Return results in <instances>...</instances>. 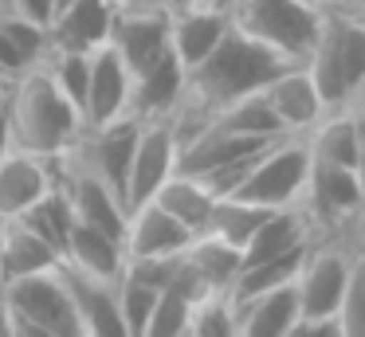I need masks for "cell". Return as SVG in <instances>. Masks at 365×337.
Returning a JSON list of instances; mask_svg holds the SVG:
<instances>
[{"label":"cell","instance_id":"obj_1","mask_svg":"<svg viewBox=\"0 0 365 337\" xmlns=\"http://www.w3.org/2000/svg\"><path fill=\"white\" fill-rule=\"evenodd\" d=\"M279 67H287V59H279L275 51H267V47L255 43L252 36L232 28V20H228V31L216 39L212 51L185 71V90H181V102H177V110H173L177 141H181L185 133H192L220 106L259 90Z\"/></svg>","mask_w":365,"mask_h":337},{"label":"cell","instance_id":"obj_2","mask_svg":"<svg viewBox=\"0 0 365 337\" xmlns=\"http://www.w3.org/2000/svg\"><path fill=\"white\" fill-rule=\"evenodd\" d=\"M4 110H9L12 145L28 149V153H40V157H51V161L63 157L83 133V114L51 83L43 63L12 78Z\"/></svg>","mask_w":365,"mask_h":337},{"label":"cell","instance_id":"obj_3","mask_svg":"<svg viewBox=\"0 0 365 337\" xmlns=\"http://www.w3.org/2000/svg\"><path fill=\"white\" fill-rule=\"evenodd\" d=\"M302 67L310 71L322 106H349L365 94V20L346 16L338 8H322L314 47L307 51Z\"/></svg>","mask_w":365,"mask_h":337},{"label":"cell","instance_id":"obj_4","mask_svg":"<svg viewBox=\"0 0 365 337\" xmlns=\"http://www.w3.org/2000/svg\"><path fill=\"white\" fill-rule=\"evenodd\" d=\"M0 302L9 318V337H83L79 313L59 266L4 282Z\"/></svg>","mask_w":365,"mask_h":337},{"label":"cell","instance_id":"obj_5","mask_svg":"<svg viewBox=\"0 0 365 337\" xmlns=\"http://www.w3.org/2000/svg\"><path fill=\"white\" fill-rule=\"evenodd\" d=\"M232 28L252 36L267 51H275L287 63H302L307 51L314 47L318 24H322V8L307 4V0H236L228 8Z\"/></svg>","mask_w":365,"mask_h":337},{"label":"cell","instance_id":"obj_6","mask_svg":"<svg viewBox=\"0 0 365 337\" xmlns=\"http://www.w3.org/2000/svg\"><path fill=\"white\" fill-rule=\"evenodd\" d=\"M307 169H310L307 138L302 133H283L267 149L255 153L252 169L244 172V180L228 196L263 204V208H287V204H299Z\"/></svg>","mask_w":365,"mask_h":337},{"label":"cell","instance_id":"obj_7","mask_svg":"<svg viewBox=\"0 0 365 337\" xmlns=\"http://www.w3.org/2000/svg\"><path fill=\"white\" fill-rule=\"evenodd\" d=\"M361 200H365L361 169H346V165H330V161L310 157L299 208L307 212L314 235H334L346 224L361 219Z\"/></svg>","mask_w":365,"mask_h":337},{"label":"cell","instance_id":"obj_8","mask_svg":"<svg viewBox=\"0 0 365 337\" xmlns=\"http://www.w3.org/2000/svg\"><path fill=\"white\" fill-rule=\"evenodd\" d=\"M106 43L118 51L130 75L150 67L158 55L169 51V12L165 4H114Z\"/></svg>","mask_w":365,"mask_h":337},{"label":"cell","instance_id":"obj_9","mask_svg":"<svg viewBox=\"0 0 365 337\" xmlns=\"http://www.w3.org/2000/svg\"><path fill=\"white\" fill-rule=\"evenodd\" d=\"M177 169V130L173 118H145L138 125L134 157L126 169V212L134 204L150 200Z\"/></svg>","mask_w":365,"mask_h":337},{"label":"cell","instance_id":"obj_10","mask_svg":"<svg viewBox=\"0 0 365 337\" xmlns=\"http://www.w3.org/2000/svg\"><path fill=\"white\" fill-rule=\"evenodd\" d=\"M259 90H263V98H267L275 122L283 125V133H307L310 125L326 114L322 94H318L314 78H310V71L302 67V63L279 67Z\"/></svg>","mask_w":365,"mask_h":337},{"label":"cell","instance_id":"obj_11","mask_svg":"<svg viewBox=\"0 0 365 337\" xmlns=\"http://www.w3.org/2000/svg\"><path fill=\"white\" fill-rule=\"evenodd\" d=\"M192 243V232L173 219L158 200H142L126 212V227H122V251L126 259H165L181 255Z\"/></svg>","mask_w":365,"mask_h":337},{"label":"cell","instance_id":"obj_12","mask_svg":"<svg viewBox=\"0 0 365 337\" xmlns=\"http://www.w3.org/2000/svg\"><path fill=\"white\" fill-rule=\"evenodd\" d=\"M126 98H130V67L118 59V51H114L110 43L91 47L87 98H83V130L126 114Z\"/></svg>","mask_w":365,"mask_h":337},{"label":"cell","instance_id":"obj_13","mask_svg":"<svg viewBox=\"0 0 365 337\" xmlns=\"http://www.w3.org/2000/svg\"><path fill=\"white\" fill-rule=\"evenodd\" d=\"M56 185V161L12 145L0 157V219H16Z\"/></svg>","mask_w":365,"mask_h":337},{"label":"cell","instance_id":"obj_14","mask_svg":"<svg viewBox=\"0 0 365 337\" xmlns=\"http://www.w3.org/2000/svg\"><path fill=\"white\" fill-rule=\"evenodd\" d=\"M185 90V67L173 51L158 55L150 67L130 75V98H126V114L134 118H173L177 102Z\"/></svg>","mask_w":365,"mask_h":337},{"label":"cell","instance_id":"obj_15","mask_svg":"<svg viewBox=\"0 0 365 337\" xmlns=\"http://www.w3.org/2000/svg\"><path fill=\"white\" fill-rule=\"evenodd\" d=\"M302 138H307V149L314 161L361 169V102L326 110Z\"/></svg>","mask_w":365,"mask_h":337},{"label":"cell","instance_id":"obj_16","mask_svg":"<svg viewBox=\"0 0 365 337\" xmlns=\"http://www.w3.org/2000/svg\"><path fill=\"white\" fill-rule=\"evenodd\" d=\"M314 227H310L307 212L299 204H287V208H271L263 216V224L247 235V243L240 247V266L247 263H263V259H279V255H291V251L314 243Z\"/></svg>","mask_w":365,"mask_h":337},{"label":"cell","instance_id":"obj_17","mask_svg":"<svg viewBox=\"0 0 365 337\" xmlns=\"http://www.w3.org/2000/svg\"><path fill=\"white\" fill-rule=\"evenodd\" d=\"M59 263L71 266V271H79V274H91V279L114 282L122 274V266H126V251H122L118 235L75 219L71 232H67V243H63Z\"/></svg>","mask_w":365,"mask_h":337},{"label":"cell","instance_id":"obj_18","mask_svg":"<svg viewBox=\"0 0 365 337\" xmlns=\"http://www.w3.org/2000/svg\"><path fill=\"white\" fill-rule=\"evenodd\" d=\"M169 12V51L181 59L189 71L216 47V39L228 31V12L208 4H189V8H165Z\"/></svg>","mask_w":365,"mask_h":337},{"label":"cell","instance_id":"obj_19","mask_svg":"<svg viewBox=\"0 0 365 337\" xmlns=\"http://www.w3.org/2000/svg\"><path fill=\"white\" fill-rule=\"evenodd\" d=\"M59 274H63L67 290H71L75 313H79L83 337H126L118 318V302H114V282L91 279V274H79L71 266L59 263Z\"/></svg>","mask_w":365,"mask_h":337},{"label":"cell","instance_id":"obj_20","mask_svg":"<svg viewBox=\"0 0 365 337\" xmlns=\"http://www.w3.org/2000/svg\"><path fill=\"white\" fill-rule=\"evenodd\" d=\"M110 12H114V0H67V4H59L48 24V47L91 51V47L106 43Z\"/></svg>","mask_w":365,"mask_h":337},{"label":"cell","instance_id":"obj_21","mask_svg":"<svg viewBox=\"0 0 365 337\" xmlns=\"http://www.w3.org/2000/svg\"><path fill=\"white\" fill-rule=\"evenodd\" d=\"M294 318H299V294L291 279L236 306V337H287Z\"/></svg>","mask_w":365,"mask_h":337},{"label":"cell","instance_id":"obj_22","mask_svg":"<svg viewBox=\"0 0 365 337\" xmlns=\"http://www.w3.org/2000/svg\"><path fill=\"white\" fill-rule=\"evenodd\" d=\"M59 266V255L48 239L32 232L20 219H0V286L24 274H40Z\"/></svg>","mask_w":365,"mask_h":337},{"label":"cell","instance_id":"obj_23","mask_svg":"<svg viewBox=\"0 0 365 337\" xmlns=\"http://www.w3.org/2000/svg\"><path fill=\"white\" fill-rule=\"evenodd\" d=\"M48 55V28L24 16L0 12V75L16 78L24 71L40 67Z\"/></svg>","mask_w":365,"mask_h":337},{"label":"cell","instance_id":"obj_24","mask_svg":"<svg viewBox=\"0 0 365 337\" xmlns=\"http://www.w3.org/2000/svg\"><path fill=\"white\" fill-rule=\"evenodd\" d=\"M150 200H158L173 219H181L192 235H200V232H205V224H208V212H212V204H216V192L200 177L173 169V177H169L165 185L150 196Z\"/></svg>","mask_w":365,"mask_h":337},{"label":"cell","instance_id":"obj_25","mask_svg":"<svg viewBox=\"0 0 365 337\" xmlns=\"http://www.w3.org/2000/svg\"><path fill=\"white\" fill-rule=\"evenodd\" d=\"M185 263L200 279L205 290H224L228 294L232 279L240 271V251L232 243L216 239V235H192V243L185 247Z\"/></svg>","mask_w":365,"mask_h":337},{"label":"cell","instance_id":"obj_26","mask_svg":"<svg viewBox=\"0 0 365 337\" xmlns=\"http://www.w3.org/2000/svg\"><path fill=\"white\" fill-rule=\"evenodd\" d=\"M200 125H216V130H228V133H247V138H279V133H283V125L275 122V114H271L263 90H252V94H244V98L220 106L216 114H208ZM185 138H189V133H185Z\"/></svg>","mask_w":365,"mask_h":337},{"label":"cell","instance_id":"obj_27","mask_svg":"<svg viewBox=\"0 0 365 337\" xmlns=\"http://www.w3.org/2000/svg\"><path fill=\"white\" fill-rule=\"evenodd\" d=\"M267 212L271 208L252 204V200H240V196H216L212 212H208V224H205V232H200V235H216V239L232 243V247L240 251L247 243V235L263 224Z\"/></svg>","mask_w":365,"mask_h":337},{"label":"cell","instance_id":"obj_28","mask_svg":"<svg viewBox=\"0 0 365 337\" xmlns=\"http://www.w3.org/2000/svg\"><path fill=\"white\" fill-rule=\"evenodd\" d=\"M16 219L32 227L40 239H48L51 247H56V255H63V243H67V232H71V224H75V212H71V204H67L59 180H56V185H51L36 204H28V208L20 212Z\"/></svg>","mask_w":365,"mask_h":337},{"label":"cell","instance_id":"obj_29","mask_svg":"<svg viewBox=\"0 0 365 337\" xmlns=\"http://www.w3.org/2000/svg\"><path fill=\"white\" fill-rule=\"evenodd\" d=\"M185 337H236V306L224 290H208L192 302Z\"/></svg>","mask_w":365,"mask_h":337},{"label":"cell","instance_id":"obj_30","mask_svg":"<svg viewBox=\"0 0 365 337\" xmlns=\"http://www.w3.org/2000/svg\"><path fill=\"white\" fill-rule=\"evenodd\" d=\"M114 302H118V318H122L126 337H142L145 318H150L153 302H158V290L145 286L142 279H134V274L122 271L118 279H114Z\"/></svg>","mask_w":365,"mask_h":337},{"label":"cell","instance_id":"obj_31","mask_svg":"<svg viewBox=\"0 0 365 337\" xmlns=\"http://www.w3.org/2000/svg\"><path fill=\"white\" fill-rule=\"evenodd\" d=\"M338 329L341 337H361L365 333V259L354 263V274H349L346 290H341V302H338Z\"/></svg>","mask_w":365,"mask_h":337},{"label":"cell","instance_id":"obj_32","mask_svg":"<svg viewBox=\"0 0 365 337\" xmlns=\"http://www.w3.org/2000/svg\"><path fill=\"white\" fill-rule=\"evenodd\" d=\"M0 12L24 16V20L43 24V28H48L51 16H56V0H0Z\"/></svg>","mask_w":365,"mask_h":337},{"label":"cell","instance_id":"obj_33","mask_svg":"<svg viewBox=\"0 0 365 337\" xmlns=\"http://www.w3.org/2000/svg\"><path fill=\"white\" fill-rule=\"evenodd\" d=\"M287 337H341L338 318H294Z\"/></svg>","mask_w":365,"mask_h":337},{"label":"cell","instance_id":"obj_34","mask_svg":"<svg viewBox=\"0 0 365 337\" xmlns=\"http://www.w3.org/2000/svg\"><path fill=\"white\" fill-rule=\"evenodd\" d=\"M12 149V133H9V110H4V102H0V157Z\"/></svg>","mask_w":365,"mask_h":337},{"label":"cell","instance_id":"obj_35","mask_svg":"<svg viewBox=\"0 0 365 337\" xmlns=\"http://www.w3.org/2000/svg\"><path fill=\"white\" fill-rule=\"evenodd\" d=\"M165 8H189V4H205V0H161Z\"/></svg>","mask_w":365,"mask_h":337},{"label":"cell","instance_id":"obj_36","mask_svg":"<svg viewBox=\"0 0 365 337\" xmlns=\"http://www.w3.org/2000/svg\"><path fill=\"white\" fill-rule=\"evenodd\" d=\"M205 4H208V8H220V12H228V8L236 4V0H205Z\"/></svg>","mask_w":365,"mask_h":337},{"label":"cell","instance_id":"obj_37","mask_svg":"<svg viewBox=\"0 0 365 337\" xmlns=\"http://www.w3.org/2000/svg\"><path fill=\"white\" fill-rule=\"evenodd\" d=\"M0 337H9V318H4V302H0Z\"/></svg>","mask_w":365,"mask_h":337},{"label":"cell","instance_id":"obj_38","mask_svg":"<svg viewBox=\"0 0 365 337\" xmlns=\"http://www.w3.org/2000/svg\"><path fill=\"white\" fill-rule=\"evenodd\" d=\"M9 86H12V78H4V75H0V102L9 98Z\"/></svg>","mask_w":365,"mask_h":337},{"label":"cell","instance_id":"obj_39","mask_svg":"<svg viewBox=\"0 0 365 337\" xmlns=\"http://www.w3.org/2000/svg\"><path fill=\"white\" fill-rule=\"evenodd\" d=\"M114 4H161V0H114Z\"/></svg>","mask_w":365,"mask_h":337},{"label":"cell","instance_id":"obj_40","mask_svg":"<svg viewBox=\"0 0 365 337\" xmlns=\"http://www.w3.org/2000/svg\"><path fill=\"white\" fill-rule=\"evenodd\" d=\"M307 4H314V8H326V4H330V0H307Z\"/></svg>","mask_w":365,"mask_h":337},{"label":"cell","instance_id":"obj_41","mask_svg":"<svg viewBox=\"0 0 365 337\" xmlns=\"http://www.w3.org/2000/svg\"><path fill=\"white\" fill-rule=\"evenodd\" d=\"M59 4H67V0H56V8H59Z\"/></svg>","mask_w":365,"mask_h":337}]
</instances>
